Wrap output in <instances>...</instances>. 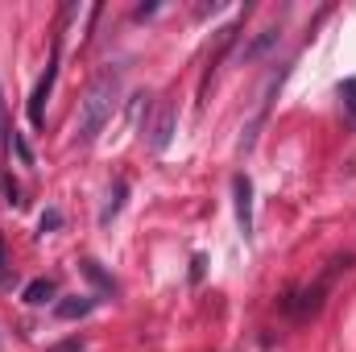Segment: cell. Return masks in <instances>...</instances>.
Wrapping results in <instances>:
<instances>
[{
    "label": "cell",
    "instance_id": "7",
    "mask_svg": "<svg viewBox=\"0 0 356 352\" xmlns=\"http://www.w3.org/2000/svg\"><path fill=\"white\" fill-rule=\"evenodd\" d=\"M54 290H58V286H54V278H33V282L25 286V294H21V298H25L29 307H42L46 298H54Z\"/></svg>",
    "mask_w": 356,
    "mask_h": 352
},
{
    "label": "cell",
    "instance_id": "8",
    "mask_svg": "<svg viewBox=\"0 0 356 352\" xmlns=\"http://www.w3.org/2000/svg\"><path fill=\"white\" fill-rule=\"evenodd\" d=\"M269 46H277V29H261L249 46H245V63H253V58H261Z\"/></svg>",
    "mask_w": 356,
    "mask_h": 352
},
{
    "label": "cell",
    "instance_id": "13",
    "mask_svg": "<svg viewBox=\"0 0 356 352\" xmlns=\"http://www.w3.org/2000/svg\"><path fill=\"white\" fill-rule=\"evenodd\" d=\"M79 349H83L79 340H67V344H54V349H50V352H79Z\"/></svg>",
    "mask_w": 356,
    "mask_h": 352
},
{
    "label": "cell",
    "instance_id": "9",
    "mask_svg": "<svg viewBox=\"0 0 356 352\" xmlns=\"http://www.w3.org/2000/svg\"><path fill=\"white\" fill-rule=\"evenodd\" d=\"M79 265H83V273H88V278L95 282V286H99V290H108V294L116 290V282H112V278H108V273H104V269H99L95 262H79Z\"/></svg>",
    "mask_w": 356,
    "mask_h": 352
},
{
    "label": "cell",
    "instance_id": "12",
    "mask_svg": "<svg viewBox=\"0 0 356 352\" xmlns=\"http://www.w3.org/2000/svg\"><path fill=\"white\" fill-rule=\"evenodd\" d=\"M13 137H8V120H4V99H0V154H4V145H8Z\"/></svg>",
    "mask_w": 356,
    "mask_h": 352
},
{
    "label": "cell",
    "instance_id": "14",
    "mask_svg": "<svg viewBox=\"0 0 356 352\" xmlns=\"http://www.w3.org/2000/svg\"><path fill=\"white\" fill-rule=\"evenodd\" d=\"M0 265H4V245H0Z\"/></svg>",
    "mask_w": 356,
    "mask_h": 352
},
{
    "label": "cell",
    "instance_id": "10",
    "mask_svg": "<svg viewBox=\"0 0 356 352\" xmlns=\"http://www.w3.org/2000/svg\"><path fill=\"white\" fill-rule=\"evenodd\" d=\"M340 99H344V108H348V116L356 120V79H344V88H340Z\"/></svg>",
    "mask_w": 356,
    "mask_h": 352
},
{
    "label": "cell",
    "instance_id": "6",
    "mask_svg": "<svg viewBox=\"0 0 356 352\" xmlns=\"http://www.w3.org/2000/svg\"><path fill=\"white\" fill-rule=\"evenodd\" d=\"M124 191H129V182H124V178H116V182L108 186V199H104L99 224H112V216H116V211H120V203H124Z\"/></svg>",
    "mask_w": 356,
    "mask_h": 352
},
{
    "label": "cell",
    "instance_id": "4",
    "mask_svg": "<svg viewBox=\"0 0 356 352\" xmlns=\"http://www.w3.org/2000/svg\"><path fill=\"white\" fill-rule=\"evenodd\" d=\"M232 195H236V224H241V232H245V241L253 237V182L245 175L232 178Z\"/></svg>",
    "mask_w": 356,
    "mask_h": 352
},
{
    "label": "cell",
    "instance_id": "3",
    "mask_svg": "<svg viewBox=\"0 0 356 352\" xmlns=\"http://www.w3.org/2000/svg\"><path fill=\"white\" fill-rule=\"evenodd\" d=\"M175 129H178V112H175V104H162V108H158V120H154V125L145 129V133H149V150H158V154H162V150H166V145L175 141Z\"/></svg>",
    "mask_w": 356,
    "mask_h": 352
},
{
    "label": "cell",
    "instance_id": "2",
    "mask_svg": "<svg viewBox=\"0 0 356 352\" xmlns=\"http://www.w3.org/2000/svg\"><path fill=\"white\" fill-rule=\"evenodd\" d=\"M54 79H58V38H54V50H50L46 75L38 79V88H33V95H29V104H25V112H29V125H33V129H42V125H46V99H50V91H54Z\"/></svg>",
    "mask_w": 356,
    "mask_h": 352
},
{
    "label": "cell",
    "instance_id": "5",
    "mask_svg": "<svg viewBox=\"0 0 356 352\" xmlns=\"http://www.w3.org/2000/svg\"><path fill=\"white\" fill-rule=\"evenodd\" d=\"M91 307H95V298H88V294H75V298L54 303V315H58V319H83Z\"/></svg>",
    "mask_w": 356,
    "mask_h": 352
},
{
    "label": "cell",
    "instance_id": "11",
    "mask_svg": "<svg viewBox=\"0 0 356 352\" xmlns=\"http://www.w3.org/2000/svg\"><path fill=\"white\" fill-rule=\"evenodd\" d=\"M58 224H63V216H58V211H46V216H42V232H54Z\"/></svg>",
    "mask_w": 356,
    "mask_h": 352
},
{
    "label": "cell",
    "instance_id": "1",
    "mask_svg": "<svg viewBox=\"0 0 356 352\" xmlns=\"http://www.w3.org/2000/svg\"><path fill=\"white\" fill-rule=\"evenodd\" d=\"M116 104H120V75L108 71V75H99V79L83 91V99H79V120H75L79 145H91V141L104 133V125L112 120Z\"/></svg>",
    "mask_w": 356,
    "mask_h": 352
}]
</instances>
